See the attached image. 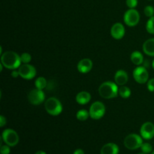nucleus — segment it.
<instances>
[{
  "label": "nucleus",
  "mask_w": 154,
  "mask_h": 154,
  "mask_svg": "<svg viewBox=\"0 0 154 154\" xmlns=\"http://www.w3.org/2000/svg\"><path fill=\"white\" fill-rule=\"evenodd\" d=\"M1 63L8 69L14 70L21 66L20 56L14 51H6L2 54Z\"/></svg>",
  "instance_id": "f257e3e1"
},
{
  "label": "nucleus",
  "mask_w": 154,
  "mask_h": 154,
  "mask_svg": "<svg viewBox=\"0 0 154 154\" xmlns=\"http://www.w3.org/2000/svg\"><path fill=\"white\" fill-rule=\"evenodd\" d=\"M119 88L117 84L111 81H106L102 83L99 88V93L104 99H113L117 97L119 94Z\"/></svg>",
  "instance_id": "f03ea898"
},
{
  "label": "nucleus",
  "mask_w": 154,
  "mask_h": 154,
  "mask_svg": "<svg viewBox=\"0 0 154 154\" xmlns=\"http://www.w3.org/2000/svg\"><path fill=\"white\" fill-rule=\"evenodd\" d=\"M45 108L47 112L52 116H58L63 111V105L61 102L54 97H51L46 100Z\"/></svg>",
  "instance_id": "7ed1b4c3"
},
{
  "label": "nucleus",
  "mask_w": 154,
  "mask_h": 154,
  "mask_svg": "<svg viewBox=\"0 0 154 154\" xmlns=\"http://www.w3.org/2000/svg\"><path fill=\"white\" fill-rule=\"evenodd\" d=\"M142 144V138L137 134H130L127 135L124 139V146L131 150L141 148Z\"/></svg>",
  "instance_id": "20e7f679"
},
{
  "label": "nucleus",
  "mask_w": 154,
  "mask_h": 154,
  "mask_svg": "<svg viewBox=\"0 0 154 154\" xmlns=\"http://www.w3.org/2000/svg\"><path fill=\"white\" fill-rule=\"evenodd\" d=\"M2 138L3 141L10 147H14L19 142V135L11 129H7L3 131Z\"/></svg>",
  "instance_id": "39448f33"
},
{
  "label": "nucleus",
  "mask_w": 154,
  "mask_h": 154,
  "mask_svg": "<svg viewBox=\"0 0 154 154\" xmlns=\"http://www.w3.org/2000/svg\"><path fill=\"white\" fill-rule=\"evenodd\" d=\"M90 116L93 120H99L102 118L105 113V107L102 102H93L90 108Z\"/></svg>",
  "instance_id": "423d86ee"
},
{
  "label": "nucleus",
  "mask_w": 154,
  "mask_h": 154,
  "mask_svg": "<svg viewBox=\"0 0 154 154\" xmlns=\"http://www.w3.org/2000/svg\"><path fill=\"white\" fill-rule=\"evenodd\" d=\"M124 23L129 26H135L139 23L140 15L137 10L134 8H130L126 11L123 17Z\"/></svg>",
  "instance_id": "0eeeda50"
},
{
  "label": "nucleus",
  "mask_w": 154,
  "mask_h": 154,
  "mask_svg": "<svg viewBox=\"0 0 154 154\" xmlns=\"http://www.w3.org/2000/svg\"><path fill=\"white\" fill-rule=\"evenodd\" d=\"M18 72H19L20 76L26 80L32 79L36 75L35 68L32 65H29V63L21 65L19 67Z\"/></svg>",
  "instance_id": "6e6552de"
},
{
  "label": "nucleus",
  "mask_w": 154,
  "mask_h": 154,
  "mask_svg": "<svg viewBox=\"0 0 154 154\" xmlns=\"http://www.w3.org/2000/svg\"><path fill=\"white\" fill-rule=\"evenodd\" d=\"M45 95L42 90L34 89L29 92L28 95V100L32 105H38L45 101Z\"/></svg>",
  "instance_id": "1a4fd4ad"
},
{
  "label": "nucleus",
  "mask_w": 154,
  "mask_h": 154,
  "mask_svg": "<svg viewBox=\"0 0 154 154\" xmlns=\"http://www.w3.org/2000/svg\"><path fill=\"white\" fill-rule=\"evenodd\" d=\"M133 77L137 83L143 84L148 81L149 74L145 68L142 66H138L133 71Z\"/></svg>",
  "instance_id": "9d476101"
},
{
  "label": "nucleus",
  "mask_w": 154,
  "mask_h": 154,
  "mask_svg": "<svg viewBox=\"0 0 154 154\" xmlns=\"http://www.w3.org/2000/svg\"><path fill=\"white\" fill-rule=\"evenodd\" d=\"M141 137L144 139L150 140L154 137V124L150 122H146L141 126L140 130Z\"/></svg>",
  "instance_id": "9b49d317"
},
{
  "label": "nucleus",
  "mask_w": 154,
  "mask_h": 154,
  "mask_svg": "<svg viewBox=\"0 0 154 154\" xmlns=\"http://www.w3.org/2000/svg\"><path fill=\"white\" fill-rule=\"evenodd\" d=\"M111 35L114 38L121 39L125 35V28L120 23L114 24L111 29Z\"/></svg>",
  "instance_id": "f8f14e48"
},
{
  "label": "nucleus",
  "mask_w": 154,
  "mask_h": 154,
  "mask_svg": "<svg viewBox=\"0 0 154 154\" xmlns=\"http://www.w3.org/2000/svg\"><path fill=\"white\" fill-rule=\"evenodd\" d=\"M92 68H93V62L88 58L83 59L78 64V70L83 74L88 73L91 71Z\"/></svg>",
  "instance_id": "ddd939ff"
},
{
  "label": "nucleus",
  "mask_w": 154,
  "mask_h": 154,
  "mask_svg": "<svg viewBox=\"0 0 154 154\" xmlns=\"http://www.w3.org/2000/svg\"><path fill=\"white\" fill-rule=\"evenodd\" d=\"M115 83L119 86H124L128 81V75L124 70H118L114 75Z\"/></svg>",
  "instance_id": "4468645a"
},
{
  "label": "nucleus",
  "mask_w": 154,
  "mask_h": 154,
  "mask_svg": "<svg viewBox=\"0 0 154 154\" xmlns=\"http://www.w3.org/2000/svg\"><path fill=\"white\" fill-rule=\"evenodd\" d=\"M118 146L114 143H108L101 149V154H118Z\"/></svg>",
  "instance_id": "2eb2a0df"
},
{
  "label": "nucleus",
  "mask_w": 154,
  "mask_h": 154,
  "mask_svg": "<svg viewBox=\"0 0 154 154\" xmlns=\"http://www.w3.org/2000/svg\"><path fill=\"white\" fill-rule=\"evenodd\" d=\"M143 51L150 57H154V38L146 41L143 45Z\"/></svg>",
  "instance_id": "dca6fc26"
},
{
  "label": "nucleus",
  "mask_w": 154,
  "mask_h": 154,
  "mask_svg": "<svg viewBox=\"0 0 154 154\" xmlns=\"http://www.w3.org/2000/svg\"><path fill=\"white\" fill-rule=\"evenodd\" d=\"M91 99V95L86 91L80 92L76 96V102L80 105H86Z\"/></svg>",
  "instance_id": "f3484780"
},
{
  "label": "nucleus",
  "mask_w": 154,
  "mask_h": 154,
  "mask_svg": "<svg viewBox=\"0 0 154 154\" xmlns=\"http://www.w3.org/2000/svg\"><path fill=\"white\" fill-rule=\"evenodd\" d=\"M131 61L132 62L133 64L135 66H140L144 62V57H143L142 54L139 51H134L132 54H131Z\"/></svg>",
  "instance_id": "a211bd4d"
},
{
  "label": "nucleus",
  "mask_w": 154,
  "mask_h": 154,
  "mask_svg": "<svg viewBox=\"0 0 154 154\" xmlns=\"http://www.w3.org/2000/svg\"><path fill=\"white\" fill-rule=\"evenodd\" d=\"M35 85L36 88L39 89V90H43V89L46 88L48 86V81L43 77H39L36 79L35 82Z\"/></svg>",
  "instance_id": "6ab92c4d"
},
{
  "label": "nucleus",
  "mask_w": 154,
  "mask_h": 154,
  "mask_svg": "<svg viewBox=\"0 0 154 154\" xmlns=\"http://www.w3.org/2000/svg\"><path fill=\"white\" fill-rule=\"evenodd\" d=\"M119 95L123 99H127L130 96L131 90L129 87H125V86H121L120 88H119Z\"/></svg>",
  "instance_id": "aec40b11"
},
{
  "label": "nucleus",
  "mask_w": 154,
  "mask_h": 154,
  "mask_svg": "<svg viewBox=\"0 0 154 154\" xmlns=\"http://www.w3.org/2000/svg\"><path fill=\"white\" fill-rule=\"evenodd\" d=\"M89 117H90V113L84 109H81L80 110V111H78L76 114L77 119H78V120H81V121L87 120Z\"/></svg>",
  "instance_id": "412c9836"
},
{
  "label": "nucleus",
  "mask_w": 154,
  "mask_h": 154,
  "mask_svg": "<svg viewBox=\"0 0 154 154\" xmlns=\"http://www.w3.org/2000/svg\"><path fill=\"white\" fill-rule=\"evenodd\" d=\"M146 29L150 34H154V16L150 17L148 20L146 25Z\"/></svg>",
  "instance_id": "4be33fe9"
},
{
  "label": "nucleus",
  "mask_w": 154,
  "mask_h": 154,
  "mask_svg": "<svg viewBox=\"0 0 154 154\" xmlns=\"http://www.w3.org/2000/svg\"><path fill=\"white\" fill-rule=\"evenodd\" d=\"M141 150L142 151V153H144L146 154H148L152 153V150H153V147L149 143H143L141 147Z\"/></svg>",
  "instance_id": "5701e85b"
},
{
  "label": "nucleus",
  "mask_w": 154,
  "mask_h": 154,
  "mask_svg": "<svg viewBox=\"0 0 154 154\" xmlns=\"http://www.w3.org/2000/svg\"><path fill=\"white\" fill-rule=\"evenodd\" d=\"M21 62H22L23 64H27V63H29L32 60V57L28 53H23L22 55L20 56Z\"/></svg>",
  "instance_id": "b1692460"
},
{
  "label": "nucleus",
  "mask_w": 154,
  "mask_h": 154,
  "mask_svg": "<svg viewBox=\"0 0 154 154\" xmlns=\"http://www.w3.org/2000/svg\"><path fill=\"white\" fill-rule=\"evenodd\" d=\"M144 11V14H145L146 16L148 17H153L154 8H153V7H152V6L148 5V6H147V7H145Z\"/></svg>",
  "instance_id": "393cba45"
},
{
  "label": "nucleus",
  "mask_w": 154,
  "mask_h": 154,
  "mask_svg": "<svg viewBox=\"0 0 154 154\" xmlns=\"http://www.w3.org/2000/svg\"><path fill=\"white\" fill-rule=\"evenodd\" d=\"M126 5L129 8H135L138 5V0H126Z\"/></svg>",
  "instance_id": "a878e982"
},
{
  "label": "nucleus",
  "mask_w": 154,
  "mask_h": 154,
  "mask_svg": "<svg viewBox=\"0 0 154 154\" xmlns=\"http://www.w3.org/2000/svg\"><path fill=\"white\" fill-rule=\"evenodd\" d=\"M10 146L7 145H2L1 146V149H0V153L1 154H9L10 153Z\"/></svg>",
  "instance_id": "bb28decb"
},
{
  "label": "nucleus",
  "mask_w": 154,
  "mask_h": 154,
  "mask_svg": "<svg viewBox=\"0 0 154 154\" xmlns=\"http://www.w3.org/2000/svg\"><path fill=\"white\" fill-rule=\"evenodd\" d=\"M147 89L150 92H154V78L147 81Z\"/></svg>",
  "instance_id": "cd10ccee"
},
{
  "label": "nucleus",
  "mask_w": 154,
  "mask_h": 154,
  "mask_svg": "<svg viewBox=\"0 0 154 154\" xmlns=\"http://www.w3.org/2000/svg\"><path fill=\"white\" fill-rule=\"evenodd\" d=\"M6 124V119L4 116H0V127H3Z\"/></svg>",
  "instance_id": "c85d7f7f"
},
{
  "label": "nucleus",
  "mask_w": 154,
  "mask_h": 154,
  "mask_svg": "<svg viewBox=\"0 0 154 154\" xmlns=\"http://www.w3.org/2000/svg\"><path fill=\"white\" fill-rule=\"evenodd\" d=\"M11 76L13 77V78H17L18 76H20L19 72H18V71H13V72H11Z\"/></svg>",
  "instance_id": "c756f323"
},
{
  "label": "nucleus",
  "mask_w": 154,
  "mask_h": 154,
  "mask_svg": "<svg viewBox=\"0 0 154 154\" xmlns=\"http://www.w3.org/2000/svg\"><path fill=\"white\" fill-rule=\"evenodd\" d=\"M73 154H85V153H84V150H81V149H77V150L74 152Z\"/></svg>",
  "instance_id": "7c9ffc66"
},
{
  "label": "nucleus",
  "mask_w": 154,
  "mask_h": 154,
  "mask_svg": "<svg viewBox=\"0 0 154 154\" xmlns=\"http://www.w3.org/2000/svg\"><path fill=\"white\" fill-rule=\"evenodd\" d=\"M35 154H47L45 151H42V150H39V151L36 152Z\"/></svg>",
  "instance_id": "2f4dec72"
},
{
  "label": "nucleus",
  "mask_w": 154,
  "mask_h": 154,
  "mask_svg": "<svg viewBox=\"0 0 154 154\" xmlns=\"http://www.w3.org/2000/svg\"><path fill=\"white\" fill-rule=\"evenodd\" d=\"M152 66H153V69H154V59H153V62H152Z\"/></svg>",
  "instance_id": "473e14b6"
},
{
  "label": "nucleus",
  "mask_w": 154,
  "mask_h": 154,
  "mask_svg": "<svg viewBox=\"0 0 154 154\" xmlns=\"http://www.w3.org/2000/svg\"><path fill=\"white\" fill-rule=\"evenodd\" d=\"M138 154H146V153H138Z\"/></svg>",
  "instance_id": "72a5a7b5"
},
{
  "label": "nucleus",
  "mask_w": 154,
  "mask_h": 154,
  "mask_svg": "<svg viewBox=\"0 0 154 154\" xmlns=\"http://www.w3.org/2000/svg\"><path fill=\"white\" fill-rule=\"evenodd\" d=\"M151 154H154V151H153V152H152V153H151Z\"/></svg>",
  "instance_id": "f704fd0d"
}]
</instances>
